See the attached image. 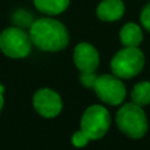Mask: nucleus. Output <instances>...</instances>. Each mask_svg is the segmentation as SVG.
I'll return each instance as SVG.
<instances>
[{
	"label": "nucleus",
	"mask_w": 150,
	"mask_h": 150,
	"mask_svg": "<svg viewBox=\"0 0 150 150\" xmlns=\"http://www.w3.org/2000/svg\"><path fill=\"white\" fill-rule=\"evenodd\" d=\"M3 104H4V98H3V92H1V91H0V112H1Z\"/></svg>",
	"instance_id": "16"
},
{
	"label": "nucleus",
	"mask_w": 150,
	"mask_h": 150,
	"mask_svg": "<svg viewBox=\"0 0 150 150\" xmlns=\"http://www.w3.org/2000/svg\"><path fill=\"white\" fill-rule=\"evenodd\" d=\"M145 65V55L138 47L125 46L115 54L111 61L113 75L122 79H129L142 71Z\"/></svg>",
	"instance_id": "3"
},
{
	"label": "nucleus",
	"mask_w": 150,
	"mask_h": 150,
	"mask_svg": "<svg viewBox=\"0 0 150 150\" xmlns=\"http://www.w3.org/2000/svg\"><path fill=\"white\" fill-rule=\"evenodd\" d=\"M0 50L11 58H25L32 50V40L23 29L11 26L0 33Z\"/></svg>",
	"instance_id": "5"
},
{
	"label": "nucleus",
	"mask_w": 150,
	"mask_h": 150,
	"mask_svg": "<svg viewBox=\"0 0 150 150\" xmlns=\"http://www.w3.org/2000/svg\"><path fill=\"white\" fill-rule=\"evenodd\" d=\"M141 23L150 32V3L144 7L142 12H141Z\"/></svg>",
	"instance_id": "15"
},
{
	"label": "nucleus",
	"mask_w": 150,
	"mask_h": 150,
	"mask_svg": "<svg viewBox=\"0 0 150 150\" xmlns=\"http://www.w3.org/2000/svg\"><path fill=\"white\" fill-rule=\"evenodd\" d=\"M74 62L82 73H93L98 69L100 58L96 47L87 42H80L74 50Z\"/></svg>",
	"instance_id": "8"
},
{
	"label": "nucleus",
	"mask_w": 150,
	"mask_h": 150,
	"mask_svg": "<svg viewBox=\"0 0 150 150\" xmlns=\"http://www.w3.org/2000/svg\"><path fill=\"white\" fill-rule=\"evenodd\" d=\"M88 141H90V138H88L82 130L75 132L73 134V138H71V142H73V145L75 148H83V146H86L88 144Z\"/></svg>",
	"instance_id": "13"
},
{
	"label": "nucleus",
	"mask_w": 150,
	"mask_h": 150,
	"mask_svg": "<svg viewBox=\"0 0 150 150\" xmlns=\"http://www.w3.org/2000/svg\"><path fill=\"white\" fill-rule=\"evenodd\" d=\"M125 12V5L122 0H103L98 5L96 15L101 21L112 23L122 17Z\"/></svg>",
	"instance_id": "9"
},
{
	"label": "nucleus",
	"mask_w": 150,
	"mask_h": 150,
	"mask_svg": "<svg viewBox=\"0 0 150 150\" xmlns=\"http://www.w3.org/2000/svg\"><path fill=\"white\" fill-rule=\"evenodd\" d=\"M96 95L101 101L109 105H119L125 100L127 88L116 75H100L93 84Z\"/></svg>",
	"instance_id": "6"
},
{
	"label": "nucleus",
	"mask_w": 150,
	"mask_h": 150,
	"mask_svg": "<svg viewBox=\"0 0 150 150\" xmlns=\"http://www.w3.org/2000/svg\"><path fill=\"white\" fill-rule=\"evenodd\" d=\"M29 37L32 44L45 52H59L69 45L67 29L61 21L54 18H38L30 25Z\"/></svg>",
	"instance_id": "1"
},
{
	"label": "nucleus",
	"mask_w": 150,
	"mask_h": 150,
	"mask_svg": "<svg viewBox=\"0 0 150 150\" xmlns=\"http://www.w3.org/2000/svg\"><path fill=\"white\" fill-rule=\"evenodd\" d=\"M119 129L130 138H141L148 132V117L140 105L128 103L119 109L116 115Z\"/></svg>",
	"instance_id": "2"
},
{
	"label": "nucleus",
	"mask_w": 150,
	"mask_h": 150,
	"mask_svg": "<svg viewBox=\"0 0 150 150\" xmlns=\"http://www.w3.org/2000/svg\"><path fill=\"white\" fill-rule=\"evenodd\" d=\"M132 101L140 107L150 104V82H140L133 87L130 93Z\"/></svg>",
	"instance_id": "12"
},
{
	"label": "nucleus",
	"mask_w": 150,
	"mask_h": 150,
	"mask_svg": "<svg viewBox=\"0 0 150 150\" xmlns=\"http://www.w3.org/2000/svg\"><path fill=\"white\" fill-rule=\"evenodd\" d=\"M111 125L109 112L103 105H91L84 111L80 120V130L90 140H100Z\"/></svg>",
	"instance_id": "4"
},
{
	"label": "nucleus",
	"mask_w": 150,
	"mask_h": 150,
	"mask_svg": "<svg viewBox=\"0 0 150 150\" xmlns=\"http://www.w3.org/2000/svg\"><path fill=\"white\" fill-rule=\"evenodd\" d=\"M120 40L128 47H137L142 42V30L134 23H128L120 30Z\"/></svg>",
	"instance_id": "10"
},
{
	"label": "nucleus",
	"mask_w": 150,
	"mask_h": 150,
	"mask_svg": "<svg viewBox=\"0 0 150 150\" xmlns=\"http://www.w3.org/2000/svg\"><path fill=\"white\" fill-rule=\"evenodd\" d=\"M33 105L41 116L52 119L62 111V99L50 88H41L33 96Z\"/></svg>",
	"instance_id": "7"
},
{
	"label": "nucleus",
	"mask_w": 150,
	"mask_h": 150,
	"mask_svg": "<svg viewBox=\"0 0 150 150\" xmlns=\"http://www.w3.org/2000/svg\"><path fill=\"white\" fill-rule=\"evenodd\" d=\"M36 8L42 13L54 16L67 9L70 0H33Z\"/></svg>",
	"instance_id": "11"
},
{
	"label": "nucleus",
	"mask_w": 150,
	"mask_h": 150,
	"mask_svg": "<svg viewBox=\"0 0 150 150\" xmlns=\"http://www.w3.org/2000/svg\"><path fill=\"white\" fill-rule=\"evenodd\" d=\"M96 75H95V71L93 73H82V75H80V82H82L83 86H86V87L88 88H93V84H95L96 82Z\"/></svg>",
	"instance_id": "14"
}]
</instances>
